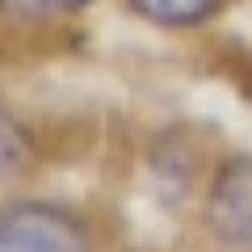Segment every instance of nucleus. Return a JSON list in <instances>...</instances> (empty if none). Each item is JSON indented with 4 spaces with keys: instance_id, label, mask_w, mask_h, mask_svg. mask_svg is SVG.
Returning <instances> with one entry per match:
<instances>
[{
    "instance_id": "f257e3e1",
    "label": "nucleus",
    "mask_w": 252,
    "mask_h": 252,
    "mask_svg": "<svg viewBox=\"0 0 252 252\" xmlns=\"http://www.w3.org/2000/svg\"><path fill=\"white\" fill-rule=\"evenodd\" d=\"M0 252H89V231L59 206L21 202L0 215Z\"/></svg>"
},
{
    "instance_id": "f03ea898",
    "label": "nucleus",
    "mask_w": 252,
    "mask_h": 252,
    "mask_svg": "<svg viewBox=\"0 0 252 252\" xmlns=\"http://www.w3.org/2000/svg\"><path fill=\"white\" fill-rule=\"evenodd\" d=\"M206 223L223 244H252V156H235L219 168L206 198Z\"/></svg>"
},
{
    "instance_id": "7ed1b4c3",
    "label": "nucleus",
    "mask_w": 252,
    "mask_h": 252,
    "mask_svg": "<svg viewBox=\"0 0 252 252\" xmlns=\"http://www.w3.org/2000/svg\"><path fill=\"white\" fill-rule=\"evenodd\" d=\"M219 4L223 0H130V9L156 26H198Z\"/></svg>"
},
{
    "instance_id": "20e7f679",
    "label": "nucleus",
    "mask_w": 252,
    "mask_h": 252,
    "mask_svg": "<svg viewBox=\"0 0 252 252\" xmlns=\"http://www.w3.org/2000/svg\"><path fill=\"white\" fill-rule=\"evenodd\" d=\"M0 4H4V13H13V17H59V13L84 9L93 0H0Z\"/></svg>"
},
{
    "instance_id": "39448f33",
    "label": "nucleus",
    "mask_w": 252,
    "mask_h": 252,
    "mask_svg": "<svg viewBox=\"0 0 252 252\" xmlns=\"http://www.w3.org/2000/svg\"><path fill=\"white\" fill-rule=\"evenodd\" d=\"M21 156H26V147H21V135L13 130L9 122H4V114H0V172H13Z\"/></svg>"
}]
</instances>
